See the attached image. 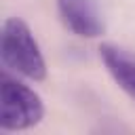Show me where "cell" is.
Here are the masks:
<instances>
[{"label": "cell", "instance_id": "obj_1", "mask_svg": "<svg viewBox=\"0 0 135 135\" xmlns=\"http://www.w3.org/2000/svg\"><path fill=\"white\" fill-rule=\"evenodd\" d=\"M0 55L8 70L21 74L30 80H44L46 61L42 57L40 44L34 38L30 25L19 17H8L2 23Z\"/></svg>", "mask_w": 135, "mask_h": 135}, {"label": "cell", "instance_id": "obj_2", "mask_svg": "<svg viewBox=\"0 0 135 135\" xmlns=\"http://www.w3.org/2000/svg\"><path fill=\"white\" fill-rule=\"evenodd\" d=\"M44 116V103L40 95L8 72L0 74V129L25 131L36 127Z\"/></svg>", "mask_w": 135, "mask_h": 135}, {"label": "cell", "instance_id": "obj_3", "mask_svg": "<svg viewBox=\"0 0 135 135\" xmlns=\"http://www.w3.org/2000/svg\"><path fill=\"white\" fill-rule=\"evenodd\" d=\"M63 25L80 38H97L105 32V21L97 0H57Z\"/></svg>", "mask_w": 135, "mask_h": 135}, {"label": "cell", "instance_id": "obj_4", "mask_svg": "<svg viewBox=\"0 0 135 135\" xmlns=\"http://www.w3.org/2000/svg\"><path fill=\"white\" fill-rule=\"evenodd\" d=\"M99 57L110 76L114 78V82L129 97L135 99V55L122 46L105 42L99 46Z\"/></svg>", "mask_w": 135, "mask_h": 135}]
</instances>
